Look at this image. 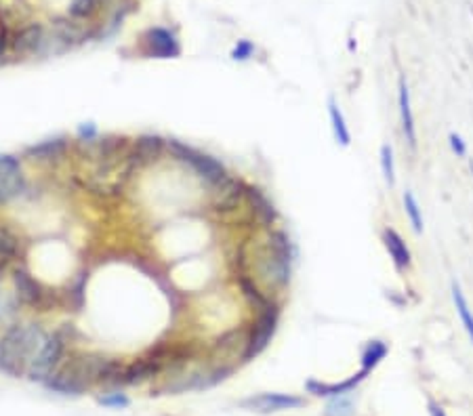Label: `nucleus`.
Masks as SVG:
<instances>
[{
    "instance_id": "1",
    "label": "nucleus",
    "mask_w": 473,
    "mask_h": 416,
    "mask_svg": "<svg viewBox=\"0 0 473 416\" xmlns=\"http://www.w3.org/2000/svg\"><path fill=\"white\" fill-rule=\"evenodd\" d=\"M44 339L46 333L38 324H13L0 339V373L8 377L27 375V366L42 347Z\"/></svg>"
},
{
    "instance_id": "2",
    "label": "nucleus",
    "mask_w": 473,
    "mask_h": 416,
    "mask_svg": "<svg viewBox=\"0 0 473 416\" xmlns=\"http://www.w3.org/2000/svg\"><path fill=\"white\" fill-rule=\"evenodd\" d=\"M166 145H168V152L173 154L175 160L185 162L187 166H192L213 187L227 179V170H225V166L217 158L206 156V154H202V152H198V149H194V147H189V145H185L181 141H175V139L168 141Z\"/></svg>"
},
{
    "instance_id": "3",
    "label": "nucleus",
    "mask_w": 473,
    "mask_h": 416,
    "mask_svg": "<svg viewBox=\"0 0 473 416\" xmlns=\"http://www.w3.org/2000/svg\"><path fill=\"white\" fill-rule=\"evenodd\" d=\"M291 263H293V248L288 236L284 232H274L269 238V250L261 265L263 276L276 286H286L291 280Z\"/></svg>"
},
{
    "instance_id": "4",
    "label": "nucleus",
    "mask_w": 473,
    "mask_h": 416,
    "mask_svg": "<svg viewBox=\"0 0 473 416\" xmlns=\"http://www.w3.org/2000/svg\"><path fill=\"white\" fill-rule=\"evenodd\" d=\"M63 351H65V339H63V333L57 330L53 335H46L42 347L38 349V354L34 356V360L29 362L27 366V377L29 381H36V383H46L53 373L59 368L61 364V358H63Z\"/></svg>"
},
{
    "instance_id": "5",
    "label": "nucleus",
    "mask_w": 473,
    "mask_h": 416,
    "mask_svg": "<svg viewBox=\"0 0 473 416\" xmlns=\"http://www.w3.org/2000/svg\"><path fill=\"white\" fill-rule=\"evenodd\" d=\"M305 406V400L299 396H291V394H261V396H253L248 400L242 402V408L253 410V412H261V415H269V412H280V410H295Z\"/></svg>"
},
{
    "instance_id": "6",
    "label": "nucleus",
    "mask_w": 473,
    "mask_h": 416,
    "mask_svg": "<svg viewBox=\"0 0 473 416\" xmlns=\"http://www.w3.org/2000/svg\"><path fill=\"white\" fill-rule=\"evenodd\" d=\"M25 192L21 164L15 156H0V202H8Z\"/></svg>"
},
{
    "instance_id": "7",
    "label": "nucleus",
    "mask_w": 473,
    "mask_h": 416,
    "mask_svg": "<svg viewBox=\"0 0 473 416\" xmlns=\"http://www.w3.org/2000/svg\"><path fill=\"white\" fill-rule=\"evenodd\" d=\"M143 44H145V53L152 57H158V59H171L181 53L177 38L164 27L147 29L143 36Z\"/></svg>"
},
{
    "instance_id": "8",
    "label": "nucleus",
    "mask_w": 473,
    "mask_h": 416,
    "mask_svg": "<svg viewBox=\"0 0 473 416\" xmlns=\"http://www.w3.org/2000/svg\"><path fill=\"white\" fill-rule=\"evenodd\" d=\"M276 324H278V314H276V309H274V307H272V309H265V311L261 314V318L257 320V326H255L253 337H251V341H248V347H246V354H244L246 360L259 356V354L267 347L269 339H272L274 333H276Z\"/></svg>"
},
{
    "instance_id": "9",
    "label": "nucleus",
    "mask_w": 473,
    "mask_h": 416,
    "mask_svg": "<svg viewBox=\"0 0 473 416\" xmlns=\"http://www.w3.org/2000/svg\"><path fill=\"white\" fill-rule=\"evenodd\" d=\"M162 366V358L160 356H152V358H143L133 362L131 366H126L122 370V385H139L147 379H152Z\"/></svg>"
},
{
    "instance_id": "10",
    "label": "nucleus",
    "mask_w": 473,
    "mask_h": 416,
    "mask_svg": "<svg viewBox=\"0 0 473 416\" xmlns=\"http://www.w3.org/2000/svg\"><path fill=\"white\" fill-rule=\"evenodd\" d=\"M398 103H400V120H402L404 137H406L408 145L415 149L417 147V128H415V116L411 109V93H408V84L404 78H400V84H398Z\"/></svg>"
},
{
    "instance_id": "11",
    "label": "nucleus",
    "mask_w": 473,
    "mask_h": 416,
    "mask_svg": "<svg viewBox=\"0 0 473 416\" xmlns=\"http://www.w3.org/2000/svg\"><path fill=\"white\" fill-rule=\"evenodd\" d=\"M13 284H15V290H17V297L19 301H23L25 305H40L42 299H44V293L40 288V284L25 271V269H15L13 274Z\"/></svg>"
},
{
    "instance_id": "12",
    "label": "nucleus",
    "mask_w": 473,
    "mask_h": 416,
    "mask_svg": "<svg viewBox=\"0 0 473 416\" xmlns=\"http://www.w3.org/2000/svg\"><path fill=\"white\" fill-rule=\"evenodd\" d=\"M383 242H385V248H387V253H389V257H392V261L398 269H408L413 265L411 248L406 246V242L402 240V236L396 229L387 227L383 232Z\"/></svg>"
},
{
    "instance_id": "13",
    "label": "nucleus",
    "mask_w": 473,
    "mask_h": 416,
    "mask_svg": "<svg viewBox=\"0 0 473 416\" xmlns=\"http://www.w3.org/2000/svg\"><path fill=\"white\" fill-rule=\"evenodd\" d=\"M366 370H360L358 375H354L352 379L343 381V383H335V385H324V383H318V381H309L307 383V389L314 394V396H341V394H347L352 391L358 383H362L366 379Z\"/></svg>"
},
{
    "instance_id": "14",
    "label": "nucleus",
    "mask_w": 473,
    "mask_h": 416,
    "mask_svg": "<svg viewBox=\"0 0 473 416\" xmlns=\"http://www.w3.org/2000/svg\"><path fill=\"white\" fill-rule=\"evenodd\" d=\"M215 200H213V206L217 210H232L236 208L238 200H240V185L234 181V179H225L223 183L215 185Z\"/></svg>"
},
{
    "instance_id": "15",
    "label": "nucleus",
    "mask_w": 473,
    "mask_h": 416,
    "mask_svg": "<svg viewBox=\"0 0 473 416\" xmlns=\"http://www.w3.org/2000/svg\"><path fill=\"white\" fill-rule=\"evenodd\" d=\"M44 44V29L40 23H32L27 27H23L17 38H15V48L21 53H32V51H40Z\"/></svg>"
},
{
    "instance_id": "16",
    "label": "nucleus",
    "mask_w": 473,
    "mask_h": 416,
    "mask_svg": "<svg viewBox=\"0 0 473 416\" xmlns=\"http://www.w3.org/2000/svg\"><path fill=\"white\" fill-rule=\"evenodd\" d=\"M67 149V139L65 137H57V139H46L38 145H32L27 149V156L34 160H53L63 156V152Z\"/></svg>"
},
{
    "instance_id": "17",
    "label": "nucleus",
    "mask_w": 473,
    "mask_h": 416,
    "mask_svg": "<svg viewBox=\"0 0 473 416\" xmlns=\"http://www.w3.org/2000/svg\"><path fill=\"white\" fill-rule=\"evenodd\" d=\"M162 147H164V141L160 137H156V135H143L135 143V160L137 162L156 160L160 156Z\"/></svg>"
},
{
    "instance_id": "18",
    "label": "nucleus",
    "mask_w": 473,
    "mask_h": 416,
    "mask_svg": "<svg viewBox=\"0 0 473 416\" xmlns=\"http://www.w3.org/2000/svg\"><path fill=\"white\" fill-rule=\"evenodd\" d=\"M328 116H331V122H333V133H335L337 143H341L343 147H347L352 143V133H349V128L345 124V116L339 109L335 97H328Z\"/></svg>"
},
{
    "instance_id": "19",
    "label": "nucleus",
    "mask_w": 473,
    "mask_h": 416,
    "mask_svg": "<svg viewBox=\"0 0 473 416\" xmlns=\"http://www.w3.org/2000/svg\"><path fill=\"white\" fill-rule=\"evenodd\" d=\"M356 412V400L354 394H341V396H333V400L328 402L324 416H354Z\"/></svg>"
},
{
    "instance_id": "20",
    "label": "nucleus",
    "mask_w": 473,
    "mask_h": 416,
    "mask_svg": "<svg viewBox=\"0 0 473 416\" xmlns=\"http://www.w3.org/2000/svg\"><path fill=\"white\" fill-rule=\"evenodd\" d=\"M451 288H453L455 307H457V311H459V316H461V322H463V326H465V330H467V335H469L473 345V314L472 309H469V303H467V299H465V295H463V290H461V286H459L457 282H453Z\"/></svg>"
},
{
    "instance_id": "21",
    "label": "nucleus",
    "mask_w": 473,
    "mask_h": 416,
    "mask_svg": "<svg viewBox=\"0 0 473 416\" xmlns=\"http://www.w3.org/2000/svg\"><path fill=\"white\" fill-rule=\"evenodd\" d=\"M387 351H389L387 343H383V341H371L366 345L364 354H362V370L371 373L387 356Z\"/></svg>"
},
{
    "instance_id": "22",
    "label": "nucleus",
    "mask_w": 473,
    "mask_h": 416,
    "mask_svg": "<svg viewBox=\"0 0 473 416\" xmlns=\"http://www.w3.org/2000/svg\"><path fill=\"white\" fill-rule=\"evenodd\" d=\"M404 210L413 223L415 234H423V215H421V206L413 192H404Z\"/></svg>"
},
{
    "instance_id": "23",
    "label": "nucleus",
    "mask_w": 473,
    "mask_h": 416,
    "mask_svg": "<svg viewBox=\"0 0 473 416\" xmlns=\"http://www.w3.org/2000/svg\"><path fill=\"white\" fill-rule=\"evenodd\" d=\"M101 6V0H74L69 4V15L74 19H88L93 17Z\"/></svg>"
},
{
    "instance_id": "24",
    "label": "nucleus",
    "mask_w": 473,
    "mask_h": 416,
    "mask_svg": "<svg viewBox=\"0 0 473 416\" xmlns=\"http://www.w3.org/2000/svg\"><path fill=\"white\" fill-rule=\"evenodd\" d=\"M381 168H383V177L387 181V185L396 183V166H394V149L392 145H383L381 147Z\"/></svg>"
},
{
    "instance_id": "25",
    "label": "nucleus",
    "mask_w": 473,
    "mask_h": 416,
    "mask_svg": "<svg viewBox=\"0 0 473 416\" xmlns=\"http://www.w3.org/2000/svg\"><path fill=\"white\" fill-rule=\"evenodd\" d=\"M15 253H17V238L11 232L2 229L0 232V261L13 259Z\"/></svg>"
},
{
    "instance_id": "26",
    "label": "nucleus",
    "mask_w": 473,
    "mask_h": 416,
    "mask_svg": "<svg viewBox=\"0 0 473 416\" xmlns=\"http://www.w3.org/2000/svg\"><path fill=\"white\" fill-rule=\"evenodd\" d=\"M253 53H255V44H253L251 40H240V42L236 44L232 57H234L236 61H246V59L253 57Z\"/></svg>"
},
{
    "instance_id": "27",
    "label": "nucleus",
    "mask_w": 473,
    "mask_h": 416,
    "mask_svg": "<svg viewBox=\"0 0 473 416\" xmlns=\"http://www.w3.org/2000/svg\"><path fill=\"white\" fill-rule=\"evenodd\" d=\"M99 404L107 406V408H126L128 406V398L124 394H107V396L99 398Z\"/></svg>"
},
{
    "instance_id": "28",
    "label": "nucleus",
    "mask_w": 473,
    "mask_h": 416,
    "mask_svg": "<svg viewBox=\"0 0 473 416\" xmlns=\"http://www.w3.org/2000/svg\"><path fill=\"white\" fill-rule=\"evenodd\" d=\"M451 147H453V152L457 154V156H465L467 154V145H465V141L457 135V133H451Z\"/></svg>"
},
{
    "instance_id": "29",
    "label": "nucleus",
    "mask_w": 473,
    "mask_h": 416,
    "mask_svg": "<svg viewBox=\"0 0 473 416\" xmlns=\"http://www.w3.org/2000/svg\"><path fill=\"white\" fill-rule=\"evenodd\" d=\"M78 135H80V139H86V141H93L95 137H97V128L93 126V124H82L80 128H78Z\"/></svg>"
},
{
    "instance_id": "30",
    "label": "nucleus",
    "mask_w": 473,
    "mask_h": 416,
    "mask_svg": "<svg viewBox=\"0 0 473 416\" xmlns=\"http://www.w3.org/2000/svg\"><path fill=\"white\" fill-rule=\"evenodd\" d=\"M429 416H446V412H444V408L438 406L436 402H429Z\"/></svg>"
},
{
    "instance_id": "31",
    "label": "nucleus",
    "mask_w": 473,
    "mask_h": 416,
    "mask_svg": "<svg viewBox=\"0 0 473 416\" xmlns=\"http://www.w3.org/2000/svg\"><path fill=\"white\" fill-rule=\"evenodd\" d=\"M472 170H473V160H472Z\"/></svg>"
}]
</instances>
